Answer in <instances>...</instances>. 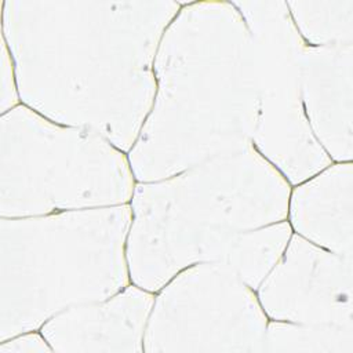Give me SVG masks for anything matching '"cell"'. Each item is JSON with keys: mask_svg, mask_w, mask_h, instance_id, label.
Listing matches in <instances>:
<instances>
[{"mask_svg": "<svg viewBox=\"0 0 353 353\" xmlns=\"http://www.w3.org/2000/svg\"><path fill=\"white\" fill-rule=\"evenodd\" d=\"M3 40V39H1ZM15 65L10 50L3 40L1 44V114L10 112L11 109L18 106L19 92L17 83V73H14Z\"/></svg>", "mask_w": 353, "mask_h": 353, "instance_id": "1", "label": "cell"}]
</instances>
